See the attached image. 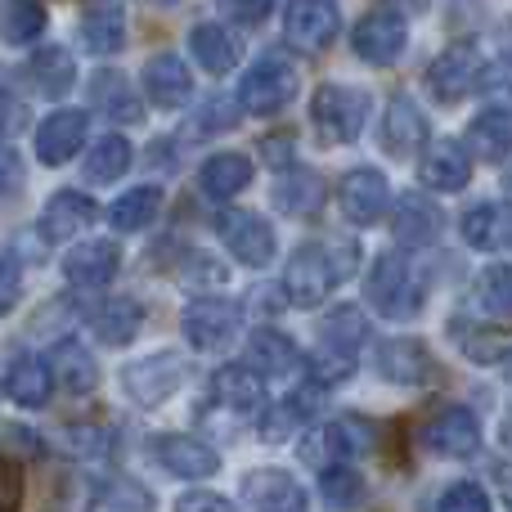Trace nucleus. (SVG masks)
Instances as JSON below:
<instances>
[{
	"label": "nucleus",
	"mask_w": 512,
	"mask_h": 512,
	"mask_svg": "<svg viewBox=\"0 0 512 512\" xmlns=\"http://www.w3.org/2000/svg\"><path fill=\"white\" fill-rule=\"evenodd\" d=\"M360 265V243L355 239H328V243H306L288 256L283 270V297L292 306H319L337 283H346Z\"/></svg>",
	"instance_id": "1"
},
{
	"label": "nucleus",
	"mask_w": 512,
	"mask_h": 512,
	"mask_svg": "<svg viewBox=\"0 0 512 512\" xmlns=\"http://www.w3.org/2000/svg\"><path fill=\"white\" fill-rule=\"evenodd\" d=\"M364 297L382 319H414L427 301V283L418 279L405 252H382L373 270L364 274Z\"/></svg>",
	"instance_id": "2"
},
{
	"label": "nucleus",
	"mask_w": 512,
	"mask_h": 512,
	"mask_svg": "<svg viewBox=\"0 0 512 512\" xmlns=\"http://www.w3.org/2000/svg\"><path fill=\"white\" fill-rule=\"evenodd\" d=\"M310 122H315V131L324 135L328 144H355L364 122H369V90L328 81V86H319L315 99H310Z\"/></svg>",
	"instance_id": "3"
},
{
	"label": "nucleus",
	"mask_w": 512,
	"mask_h": 512,
	"mask_svg": "<svg viewBox=\"0 0 512 512\" xmlns=\"http://www.w3.org/2000/svg\"><path fill=\"white\" fill-rule=\"evenodd\" d=\"M185 382H189V355L185 351H158V355H144V360H131L122 369V391L140 409L167 405Z\"/></svg>",
	"instance_id": "4"
},
{
	"label": "nucleus",
	"mask_w": 512,
	"mask_h": 512,
	"mask_svg": "<svg viewBox=\"0 0 512 512\" xmlns=\"http://www.w3.org/2000/svg\"><path fill=\"white\" fill-rule=\"evenodd\" d=\"M243 113L252 117H274L297 99V68H292L283 54H261L239 81V95Z\"/></svg>",
	"instance_id": "5"
},
{
	"label": "nucleus",
	"mask_w": 512,
	"mask_h": 512,
	"mask_svg": "<svg viewBox=\"0 0 512 512\" xmlns=\"http://www.w3.org/2000/svg\"><path fill=\"white\" fill-rule=\"evenodd\" d=\"M243 328V306L225 297H194L180 315V333L194 351H225Z\"/></svg>",
	"instance_id": "6"
},
{
	"label": "nucleus",
	"mask_w": 512,
	"mask_h": 512,
	"mask_svg": "<svg viewBox=\"0 0 512 512\" xmlns=\"http://www.w3.org/2000/svg\"><path fill=\"white\" fill-rule=\"evenodd\" d=\"M337 32H342L337 0H288V9H283V36L301 54L328 50L337 41Z\"/></svg>",
	"instance_id": "7"
},
{
	"label": "nucleus",
	"mask_w": 512,
	"mask_h": 512,
	"mask_svg": "<svg viewBox=\"0 0 512 512\" xmlns=\"http://www.w3.org/2000/svg\"><path fill=\"white\" fill-rule=\"evenodd\" d=\"M216 234H221V243L230 248L234 261L248 265V270H265L274 261V230L265 216L243 212V207H225L216 216Z\"/></svg>",
	"instance_id": "8"
},
{
	"label": "nucleus",
	"mask_w": 512,
	"mask_h": 512,
	"mask_svg": "<svg viewBox=\"0 0 512 512\" xmlns=\"http://www.w3.org/2000/svg\"><path fill=\"white\" fill-rule=\"evenodd\" d=\"M99 221V207L86 189H59V194L45 198L41 221H36V239L41 243H72Z\"/></svg>",
	"instance_id": "9"
},
{
	"label": "nucleus",
	"mask_w": 512,
	"mask_h": 512,
	"mask_svg": "<svg viewBox=\"0 0 512 512\" xmlns=\"http://www.w3.org/2000/svg\"><path fill=\"white\" fill-rule=\"evenodd\" d=\"M149 454L162 472L171 477H185V481H207L221 472V454L212 450L207 441L198 436H185V432H162V436H149Z\"/></svg>",
	"instance_id": "10"
},
{
	"label": "nucleus",
	"mask_w": 512,
	"mask_h": 512,
	"mask_svg": "<svg viewBox=\"0 0 512 512\" xmlns=\"http://www.w3.org/2000/svg\"><path fill=\"white\" fill-rule=\"evenodd\" d=\"M405 45H409V23H405V14H396V9H373V14H364L351 32V50L360 54L364 63H373V68L396 63L400 54H405Z\"/></svg>",
	"instance_id": "11"
},
{
	"label": "nucleus",
	"mask_w": 512,
	"mask_h": 512,
	"mask_svg": "<svg viewBox=\"0 0 512 512\" xmlns=\"http://www.w3.org/2000/svg\"><path fill=\"white\" fill-rule=\"evenodd\" d=\"M203 409L212 414H239V418H252L265 409V382L252 364H225V369L212 373V391H207Z\"/></svg>",
	"instance_id": "12"
},
{
	"label": "nucleus",
	"mask_w": 512,
	"mask_h": 512,
	"mask_svg": "<svg viewBox=\"0 0 512 512\" xmlns=\"http://www.w3.org/2000/svg\"><path fill=\"white\" fill-rule=\"evenodd\" d=\"M337 203H342V216L351 225H373L387 216L391 185L378 167H355V171H346L342 185H337Z\"/></svg>",
	"instance_id": "13"
},
{
	"label": "nucleus",
	"mask_w": 512,
	"mask_h": 512,
	"mask_svg": "<svg viewBox=\"0 0 512 512\" xmlns=\"http://www.w3.org/2000/svg\"><path fill=\"white\" fill-rule=\"evenodd\" d=\"M481 54L477 45H450V50L441 54V59H432V68H427V90H432V99H441V104H459V99H468L472 90H477L481 81Z\"/></svg>",
	"instance_id": "14"
},
{
	"label": "nucleus",
	"mask_w": 512,
	"mask_h": 512,
	"mask_svg": "<svg viewBox=\"0 0 512 512\" xmlns=\"http://www.w3.org/2000/svg\"><path fill=\"white\" fill-rule=\"evenodd\" d=\"M59 270H63V279H68L72 288L99 292V288H108V283L117 279V270H122V243L86 239V243H77V248H68Z\"/></svg>",
	"instance_id": "15"
},
{
	"label": "nucleus",
	"mask_w": 512,
	"mask_h": 512,
	"mask_svg": "<svg viewBox=\"0 0 512 512\" xmlns=\"http://www.w3.org/2000/svg\"><path fill=\"white\" fill-rule=\"evenodd\" d=\"M423 445L436 459H472L481 450V423L472 418V409L450 405L423 427Z\"/></svg>",
	"instance_id": "16"
},
{
	"label": "nucleus",
	"mask_w": 512,
	"mask_h": 512,
	"mask_svg": "<svg viewBox=\"0 0 512 512\" xmlns=\"http://www.w3.org/2000/svg\"><path fill=\"white\" fill-rule=\"evenodd\" d=\"M86 131H90V117L81 108H59V113H50L36 126V158L45 167H68L81 153V144H86Z\"/></svg>",
	"instance_id": "17"
},
{
	"label": "nucleus",
	"mask_w": 512,
	"mask_h": 512,
	"mask_svg": "<svg viewBox=\"0 0 512 512\" xmlns=\"http://www.w3.org/2000/svg\"><path fill=\"white\" fill-rule=\"evenodd\" d=\"M144 95L158 108H167V113L171 108H185L189 99H194V72H189V63L171 50L153 54V59L144 63Z\"/></svg>",
	"instance_id": "18"
},
{
	"label": "nucleus",
	"mask_w": 512,
	"mask_h": 512,
	"mask_svg": "<svg viewBox=\"0 0 512 512\" xmlns=\"http://www.w3.org/2000/svg\"><path fill=\"white\" fill-rule=\"evenodd\" d=\"M243 499L256 512H306V490L283 468H252L243 477Z\"/></svg>",
	"instance_id": "19"
},
{
	"label": "nucleus",
	"mask_w": 512,
	"mask_h": 512,
	"mask_svg": "<svg viewBox=\"0 0 512 512\" xmlns=\"http://www.w3.org/2000/svg\"><path fill=\"white\" fill-rule=\"evenodd\" d=\"M86 328L104 346H131L144 328V310L135 297H104L86 310Z\"/></svg>",
	"instance_id": "20"
},
{
	"label": "nucleus",
	"mask_w": 512,
	"mask_h": 512,
	"mask_svg": "<svg viewBox=\"0 0 512 512\" xmlns=\"http://www.w3.org/2000/svg\"><path fill=\"white\" fill-rule=\"evenodd\" d=\"M90 108L99 117H108L113 126H140L144 122V104L135 95V86L126 81V72H113V68H99L90 77Z\"/></svg>",
	"instance_id": "21"
},
{
	"label": "nucleus",
	"mask_w": 512,
	"mask_h": 512,
	"mask_svg": "<svg viewBox=\"0 0 512 512\" xmlns=\"http://www.w3.org/2000/svg\"><path fill=\"white\" fill-rule=\"evenodd\" d=\"M427 140V117L409 95H391L387 113H382V149L391 158H414Z\"/></svg>",
	"instance_id": "22"
},
{
	"label": "nucleus",
	"mask_w": 512,
	"mask_h": 512,
	"mask_svg": "<svg viewBox=\"0 0 512 512\" xmlns=\"http://www.w3.org/2000/svg\"><path fill=\"white\" fill-rule=\"evenodd\" d=\"M391 230H396V239L405 243V248H427V243L441 239L445 212L432 203V198H423L414 189V194H405L396 203V212H391Z\"/></svg>",
	"instance_id": "23"
},
{
	"label": "nucleus",
	"mask_w": 512,
	"mask_h": 512,
	"mask_svg": "<svg viewBox=\"0 0 512 512\" xmlns=\"http://www.w3.org/2000/svg\"><path fill=\"white\" fill-rule=\"evenodd\" d=\"M50 378L59 382L68 396H90L99 387V364L77 337H59L50 346Z\"/></svg>",
	"instance_id": "24"
},
{
	"label": "nucleus",
	"mask_w": 512,
	"mask_h": 512,
	"mask_svg": "<svg viewBox=\"0 0 512 512\" xmlns=\"http://www.w3.org/2000/svg\"><path fill=\"white\" fill-rule=\"evenodd\" d=\"M77 36L90 54H117L126 45V9L117 0H90L81 9Z\"/></svg>",
	"instance_id": "25"
},
{
	"label": "nucleus",
	"mask_w": 512,
	"mask_h": 512,
	"mask_svg": "<svg viewBox=\"0 0 512 512\" xmlns=\"http://www.w3.org/2000/svg\"><path fill=\"white\" fill-rule=\"evenodd\" d=\"M418 176H423V185L445 189V194L463 189V185L472 180V153H468V144H459V140H436L432 149L423 153V162H418Z\"/></svg>",
	"instance_id": "26"
},
{
	"label": "nucleus",
	"mask_w": 512,
	"mask_h": 512,
	"mask_svg": "<svg viewBox=\"0 0 512 512\" xmlns=\"http://www.w3.org/2000/svg\"><path fill=\"white\" fill-rule=\"evenodd\" d=\"M378 373L396 387H418L432 373V355L418 337H391L378 346Z\"/></svg>",
	"instance_id": "27"
},
{
	"label": "nucleus",
	"mask_w": 512,
	"mask_h": 512,
	"mask_svg": "<svg viewBox=\"0 0 512 512\" xmlns=\"http://www.w3.org/2000/svg\"><path fill=\"white\" fill-rule=\"evenodd\" d=\"M252 185V158L248 153H212V158L198 167V189L216 203H230L234 194Z\"/></svg>",
	"instance_id": "28"
},
{
	"label": "nucleus",
	"mask_w": 512,
	"mask_h": 512,
	"mask_svg": "<svg viewBox=\"0 0 512 512\" xmlns=\"http://www.w3.org/2000/svg\"><path fill=\"white\" fill-rule=\"evenodd\" d=\"M468 153H477L481 162H504L512 153V108L490 104L486 113L472 117L468 126Z\"/></svg>",
	"instance_id": "29"
},
{
	"label": "nucleus",
	"mask_w": 512,
	"mask_h": 512,
	"mask_svg": "<svg viewBox=\"0 0 512 512\" xmlns=\"http://www.w3.org/2000/svg\"><path fill=\"white\" fill-rule=\"evenodd\" d=\"M248 364L261 378H288V373L301 369V351L288 333L279 328H256L248 342Z\"/></svg>",
	"instance_id": "30"
},
{
	"label": "nucleus",
	"mask_w": 512,
	"mask_h": 512,
	"mask_svg": "<svg viewBox=\"0 0 512 512\" xmlns=\"http://www.w3.org/2000/svg\"><path fill=\"white\" fill-rule=\"evenodd\" d=\"M319 203H324V180L310 167H283V176L274 180V207L283 216H315Z\"/></svg>",
	"instance_id": "31"
},
{
	"label": "nucleus",
	"mask_w": 512,
	"mask_h": 512,
	"mask_svg": "<svg viewBox=\"0 0 512 512\" xmlns=\"http://www.w3.org/2000/svg\"><path fill=\"white\" fill-rule=\"evenodd\" d=\"M27 81L41 90L45 99H63L77 86V63L63 45H41V50L27 59Z\"/></svg>",
	"instance_id": "32"
},
{
	"label": "nucleus",
	"mask_w": 512,
	"mask_h": 512,
	"mask_svg": "<svg viewBox=\"0 0 512 512\" xmlns=\"http://www.w3.org/2000/svg\"><path fill=\"white\" fill-rule=\"evenodd\" d=\"M189 50H194L198 68L212 72V77H225V72L239 68V41H234V32L221 23H198L194 32H189Z\"/></svg>",
	"instance_id": "33"
},
{
	"label": "nucleus",
	"mask_w": 512,
	"mask_h": 512,
	"mask_svg": "<svg viewBox=\"0 0 512 512\" xmlns=\"http://www.w3.org/2000/svg\"><path fill=\"white\" fill-rule=\"evenodd\" d=\"M9 396H14V405L23 409H45L50 405V391H54V378H50V364L36 360V355H14L9 360V378H5Z\"/></svg>",
	"instance_id": "34"
},
{
	"label": "nucleus",
	"mask_w": 512,
	"mask_h": 512,
	"mask_svg": "<svg viewBox=\"0 0 512 512\" xmlns=\"http://www.w3.org/2000/svg\"><path fill=\"white\" fill-rule=\"evenodd\" d=\"M158 212H162V189L158 185H135L108 207V225H113L117 234H140L158 221Z\"/></svg>",
	"instance_id": "35"
},
{
	"label": "nucleus",
	"mask_w": 512,
	"mask_h": 512,
	"mask_svg": "<svg viewBox=\"0 0 512 512\" xmlns=\"http://www.w3.org/2000/svg\"><path fill=\"white\" fill-rule=\"evenodd\" d=\"M369 342V319H364L360 306H333L324 319H319V346H333V351L355 355Z\"/></svg>",
	"instance_id": "36"
},
{
	"label": "nucleus",
	"mask_w": 512,
	"mask_h": 512,
	"mask_svg": "<svg viewBox=\"0 0 512 512\" xmlns=\"http://www.w3.org/2000/svg\"><path fill=\"white\" fill-rule=\"evenodd\" d=\"M131 162H135L131 140H126V135H104V140L86 153L81 176H86L90 185H113V180H122L126 171H131Z\"/></svg>",
	"instance_id": "37"
},
{
	"label": "nucleus",
	"mask_w": 512,
	"mask_h": 512,
	"mask_svg": "<svg viewBox=\"0 0 512 512\" xmlns=\"http://www.w3.org/2000/svg\"><path fill=\"white\" fill-rule=\"evenodd\" d=\"M463 239L472 248H508L512 243V207H499V203H481L463 216Z\"/></svg>",
	"instance_id": "38"
},
{
	"label": "nucleus",
	"mask_w": 512,
	"mask_h": 512,
	"mask_svg": "<svg viewBox=\"0 0 512 512\" xmlns=\"http://www.w3.org/2000/svg\"><path fill=\"white\" fill-rule=\"evenodd\" d=\"M351 454L355 450H351V436H346L342 418H337V423H319L301 436V463H310V468H319V472L351 459Z\"/></svg>",
	"instance_id": "39"
},
{
	"label": "nucleus",
	"mask_w": 512,
	"mask_h": 512,
	"mask_svg": "<svg viewBox=\"0 0 512 512\" xmlns=\"http://www.w3.org/2000/svg\"><path fill=\"white\" fill-rule=\"evenodd\" d=\"M45 23H50V14H45L41 0H5V9H0V41L32 45L45 36Z\"/></svg>",
	"instance_id": "40"
},
{
	"label": "nucleus",
	"mask_w": 512,
	"mask_h": 512,
	"mask_svg": "<svg viewBox=\"0 0 512 512\" xmlns=\"http://www.w3.org/2000/svg\"><path fill=\"white\" fill-rule=\"evenodd\" d=\"M54 445H59L68 459H104L113 450V432L95 423H68L54 432Z\"/></svg>",
	"instance_id": "41"
},
{
	"label": "nucleus",
	"mask_w": 512,
	"mask_h": 512,
	"mask_svg": "<svg viewBox=\"0 0 512 512\" xmlns=\"http://www.w3.org/2000/svg\"><path fill=\"white\" fill-rule=\"evenodd\" d=\"M310 409H315V396H288L283 400V405H274V409H265L261 414V427H256V432H261V441H288L292 432H297L301 423H306V414Z\"/></svg>",
	"instance_id": "42"
},
{
	"label": "nucleus",
	"mask_w": 512,
	"mask_h": 512,
	"mask_svg": "<svg viewBox=\"0 0 512 512\" xmlns=\"http://www.w3.org/2000/svg\"><path fill=\"white\" fill-rule=\"evenodd\" d=\"M319 495L328 508H360L364 504V477L351 472V463H333L319 472Z\"/></svg>",
	"instance_id": "43"
},
{
	"label": "nucleus",
	"mask_w": 512,
	"mask_h": 512,
	"mask_svg": "<svg viewBox=\"0 0 512 512\" xmlns=\"http://www.w3.org/2000/svg\"><path fill=\"white\" fill-rule=\"evenodd\" d=\"M99 504L108 512H153L158 499H153V490H144L135 477H108V481H99Z\"/></svg>",
	"instance_id": "44"
},
{
	"label": "nucleus",
	"mask_w": 512,
	"mask_h": 512,
	"mask_svg": "<svg viewBox=\"0 0 512 512\" xmlns=\"http://www.w3.org/2000/svg\"><path fill=\"white\" fill-rule=\"evenodd\" d=\"M239 113H243L239 99H230V95H207L203 104H198V113H194V122H189V131H194V135H225V131H234V126H239Z\"/></svg>",
	"instance_id": "45"
},
{
	"label": "nucleus",
	"mask_w": 512,
	"mask_h": 512,
	"mask_svg": "<svg viewBox=\"0 0 512 512\" xmlns=\"http://www.w3.org/2000/svg\"><path fill=\"white\" fill-rule=\"evenodd\" d=\"M477 297L490 315L512 319V265H486L477 274Z\"/></svg>",
	"instance_id": "46"
},
{
	"label": "nucleus",
	"mask_w": 512,
	"mask_h": 512,
	"mask_svg": "<svg viewBox=\"0 0 512 512\" xmlns=\"http://www.w3.org/2000/svg\"><path fill=\"white\" fill-rule=\"evenodd\" d=\"M306 369H310V382H315V387H342V382L355 373V355L333 351V346H319V351L310 355Z\"/></svg>",
	"instance_id": "47"
},
{
	"label": "nucleus",
	"mask_w": 512,
	"mask_h": 512,
	"mask_svg": "<svg viewBox=\"0 0 512 512\" xmlns=\"http://www.w3.org/2000/svg\"><path fill=\"white\" fill-rule=\"evenodd\" d=\"M23 270H27V256L18 248H0V319L18 306L23 297Z\"/></svg>",
	"instance_id": "48"
},
{
	"label": "nucleus",
	"mask_w": 512,
	"mask_h": 512,
	"mask_svg": "<svg viewBox=\"0 0 512 512\" xmlns=\"http://www.w3.org/2000/svg\"><path fill=\"white\" fill-rule=\"evenodd\" d=\"M185 288H221L225 283V265L216 261V256L207 252H189L185 261H180V274H176Z\"/></svg>",
	"instance_id": "49"
},
{
	"label": "nucleus",
	"mask_w": 512,
	"mask_h": 512,
	"mask_svg": "<svg viewBox=\"0 0 512 512\" xmlns=\"http://www.w3.org/2000/svg\"><path fill=\"white\" fill-rule=\"evenodd\" d=\"M436 512H490V495L477 486V481H454V486L441 490Z\"/></svg>",
	"instance_id": "50"
},
{
	"label": "nucleus",
	"mask_w": 512,
	"mask_h": 512,
	"mask_svg": "<svg viewBox=\"0 0 512 512\" xmlns=\"http://www.w3.org/2000/svg\"><path fill=\"white\" fill-rule=\"evenodd\" d=\"M27 126H32V108H27V99H18L14 90L0 86V140H18Z\"/></svg>",
	"instance_id": "51"
},
{
	"label": "nucleus",
	"mask_w": 512,
	"mask_h": 512,
	"mask_svg": "<svg viewBox=\"0 0 512 512\" xmlns=\"http://www.w3.org/2000/svg\"><path fill=\"white\" fill-rule=\"evenodd\" d=\"M274 5H279V0H216V9L239 27H261L265 18L274 14Z\"/></svg>",
	"instance_id": "52"
},
{
	"label": "nucleus",
	"mask_w": 512,
	"mask_h": 512,
	"mask_svg": "<svg viewBox=\"0 0 512 512\" xmlns=\"http://www.w3.org/2000/svg\"><path fill=\"white\" fill-rule=\"evenodd\" d=\"M23 189H27L23 158H18V149H9V144L0 140V198H18Z\"/></svg>",
	"instance_id": "53"
},
{
	"label": "nucleus",
	"mask_w": 512,
	"mask_h": 512,
	"mask_svg": "<svg viewBox=\"0 0 512 512\" xmlns=\"http://www.w3.org/2000/svg\"><path fill=\"white\" fill-rule=\"evenodd\" d=\"M18 504H23V472L14 459L0 454V512H18Z\"/></svg>",
	"instance_id": "54"
},
{
	"label": "nucleus",
	"mask_w": 512,
	"mask_h": 512,
	"mask_svg": "<svg viewBox=\"0 0 512 512\" xmlns=\"http://www.w3.org/2000/svg\"><path fill=\"white\" fill-rule=\"evenodd\" d=\"M176 512H239V508L225 495H216V490H185L176 499Z\"/></svg>",
	"instance_id": "55"
},
{
	"label": "nucleus",
	"mask_w": 512,
	"mask_h": 512,
	"mask_svg": "<svg viewBox=\"0 0 512 512\" xmlns=\"http://www.w3.org/2000/svg\"><path fill=\"white\" fill-rule=\"evenodd\" d=\"M265 158L274 162V171H279V167H292V144H288V140H265Z\"/></svg>",
	"instance_id": "56"
},
{
	"label": "nucleus",
	"mask_w": 512,
	"mask_h": 512,
	"mask_svg": "<svg viewBox=\"0 0 512 512\" xmlns=\"http://www.w3.org/2000/svg\"><path fill=\"white\" fill-rule=\"evenodd\" d=\"M495 486L504 490V499L512 504V463H499V468H495Z\"/></svg>",
	"instance_id": "57"
},
{
	"label": "nucleus",
	"mask_w": 512,
	"mask_h": 512,
	"mask_svg": "<svg viewBox=\"0 0 512 512\" xmlns=\"http://www.w3.org/2000/svg\"><path fill=\"white\" fill-rule=\"evenodd\" d=\"M499 54H504V63L512 68V18H508L504 27H499Z\"/></svg>",
	"instance_id": "58"
},
{
	"label": "nucleus",
	"mask_w": 512,
	"mask_h": 512,
	"mask_svg": "<svg viewBox=\"0 0 512 512\" xmlns=\"http://www.w3.org/2000/svg\"><path fill=\"white\" fill-rule=\"evenodd\" d=\"M504 445H508V450H512V409H508V414H504Z\"/></svg>",
	"instance_id": "59"
},
{
	"label": "nucleus",
	"mask_w": 512,
	"mask_h": 512,
	"mask_svg": "<svg viewBox=\"0 0 512 512\" xmlns=\"http://www.w3.org/2000/svg\"><path fill=\"white\" fill-rule=\"evenodd\" d=\"M504 378H508V382H512V351H508V355H504Z\"/></svg>",
	"instance_id": "60"
},
{
	"label": "nucleus",
	"mask_w": 512,
	"mask_h": 512,
	"mask_svg": "<svg viewBox=\"0 0 512 512\" xmlns=\"http://www.w3.org/2000/svg\"><path fill=\"white\" fill-rule=\"evenodd\" d=\"M504 194H508V198H512V167H508V171H504Z\"/></svg>",
	"instance_id": "61"
},
{
	"label": "nucleus",
	"mask_w": 512,
	"mask_h": 512,
	"mask_svg": "<svg viewBox=\"0 0 512 512\" xmlns=\"http://www.w3.org/2000/svg\"><path fill=\"white\" fill-rule=\"evenodd\" d=\"M153 5H176V0H153Z\"/></svg>",
	"instance_id": "62"
},
{
	"label": "nucleus",
	"mask_w": 512,
	"mask_h": 512,
	"mask_svg": "<svg viewBox=\"0 0 512 512\" xmlns=\"http://www.w3.org/2000/svg\"><path fill=\"white\" fill-rule=\"evenodd\" d=\"M0 391H5V387H0Z\"/></svg>",
	"instance_id": "63"
}]
</instances>
